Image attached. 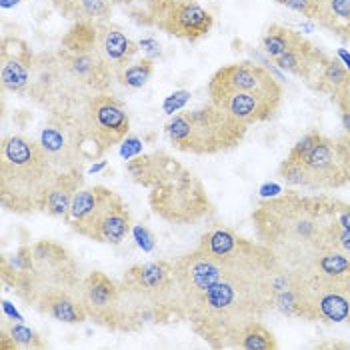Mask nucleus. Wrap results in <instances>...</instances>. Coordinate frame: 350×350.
<instances>
[{"mask_svg":"<svg viewBox=\"0 0 350 350\" xmlns=\"http://www.w3.org/2000/svg\"><path fill=\"white\" fill-rule=\"evenodd\" d=\"M302 276L308 298V321L350 323V286L326 282L304 272Z\"/></svg>","mask_w":350,"mask_h":350,"instance_id":"14","label":"nucleus"},{"mask_svg":"<svg viewBox=\"0 0 350 350\" xmlns=\"http://www.w3.org/2000/svg\"><path fill=\"white\" fill-rule=\"evenodd\" d=\"M75 232L103 244H120L133 232V215L118 194H110Z\"/></svg>","mask_w":350,"mask_h":350,"instance_id":"13","label":"nucleus"},{"mask_svg":"<svg viewBox=\"0 0 350 350\" xmlns=\"http://www.w3.org/2000/svg\"><path fill=\"white\" fill-rule=\"evenodd\" d=\"M319 77V90L334 94L336 90H340L347 82L350 81V70L338 60V58H326L321 70L314 75Z\"/></svg>","mask_w":350,"mask_h":350,"instance_id":"30","label":"nucleus"},{"mask_svg":"<svg viewBox=\"0 0 350 350\" xmlns=\"http://www.w3.org/2000/svg\"><path fill=\"white\" fill-rule=\"evenodd\" d=\"M211 90H239V92H252L272 100L282 103V86L270 75L267 68L254 62H237L222 66L215 72L208 84Z\"/></svg>","mask_w":350,"mask_h":350,"instance_id":"12","label":"nucleus"},{"mask_svg":"<svg viewBox=\"0 0 350 350\" xmlns=\"http://www.w3.org/2000/svg\"><path fill=\"white\" fill-rule=\"evenodd\" d=\"M135 239L138 246L142 248V250H146V252H150L152 248H154V234L146 228V226H142V224H136L135 228Z\"/></svg>","mask_w":350,"mask_h":350,"instance_id":"34","label":"nucleus"},{"mask_svg":"<svg viewBox=\"0 0 350 350\" xmlns=\"http://www.w3.org/2000/svg\"><path fill=\"white\" fill-rule=\"evenodd\" d=\"M260 244L246 241L244 237L234 232L232 228L216 226L213 230H208L206 234H202L198 248H202L204 252L215 256L216 260H220L224 267H228V265H234V262L243 260L246 256L254 254L260 248Z\"/></svg>","mask_w":350,"mask_h":350,"instance_id":"19","label":"nucleus"},{"mask_svg":"<svg viewBox=\"0 0 350 350\" xmlns=\"http://www.w3.org/2000/svg\"><path fill=\"white\" fill-rule=\"evenodd\" d=\"M280 260L272 250L226 267L224 278L189 314L190 326L215 349H234L244 326L270 308L269 278Z\"/></svg>","mask_w":350,"mask_h":350,"instance_id":"1","label":"nucleus"},{"mask_svg":"<svg viewBox=\"0 0 350 350\" xmlns=\"http://www.w3.org/2000/svg\"><path fill=\"white\" fill-rule=\"evenodd\" d=\"M276 347H278V342H276L274 334L260 321L244 326L243 332L237 338V345H234V349L244 350H270Z\"/></svg>","mask_w":350,"mask_h":350,"instance_id":"29","label":"nucleus"},{"mask_svg":"<svg viewBox=\"0 0 350 350\" xmlns=\"http://www.w3.org/2000/svg\"><path fill=\"white\" fill-rule=\"evenodd\" d=\"M81 286L72 254L53 241H38L32 244V267L16 293L34 308L40 298L54 293H81Z\"/></svg>","mask_w":350,"mask_h":350,"instance_id":"6","label":"nucleus"},{"mask_svg":"<svg viewBox=\"0 0 350 350\" xmlns=\"http://www.w3.org/2000/svg\"><path fill=\"white\" fill-rule=\"evenodd\" d=\"M304 274H310V276L326 280V282L350 286V254L345 250L334 248V246H324L323 250L314 256L310 267L304 270Z\"/></svg>","mask_w":350,"mask_h":350,"instance_id":"21","label":"nucleus"},{"mask_svg":"<svg viewBox=\"0 0 350 350\" xmlns=\"http://www.w3.org/2000/svg\"><path fill=\"white\" fill-rule=\"evenodd\" d=\"M258 241L269 246L280 265L304 270L328 246V196H280L262 202L254 215Z\"/></svg>","mask_w":350,"mask_h":350,"instance_id":"2","label":"nucleus"},{"mask_svg":"<svg viewBox=\"0 0 350 350\" xmlns=\"http://www.w3.org/2000/svg\"><path fill=\"white\" fill-rule=\"evenodd\" d=\"M44 340L40 334L25 324H2L0 330V349L14 350V349H42Z\"/></svg>","mask_w":350,"mask_h":350,"instance_id":"27","label":"nucleus"},{"mask_svg":"<svg viewBox=\"0 0 350 350\" xmlns=\"http://www.w3.org/2000/svg\"><path fill=\"white\" fill-rule=\"evenodd\" d=\"M112 194V190L105 187H90V189H81L70 204V211L66 215V224H70L72 230H77L81 224H84L90 216L96 213V208Z\"/></svg>","mask_w":350,"mask_h":350,"instance_id":"25","label":"nucleus"},{"mask_svg":"<svg viewBox=\"0 0 350 350\" xmlns=\"http://www.w3.org/2000/svg\"><path fill=\"white\" fill-rule=\"evenodd\" d=\"M34 56L21 38H4L0 49V82L4 90L27 94L32 82Z\"/></svg>","mask_w":350,"mask_h":350,"instance_id":"17","label":"nucleus"},{"mask_svg":"<svg viewBox=\"0 0 350 350\" xmlns=\"http://www.w3.org/2000/svg\"><path fill=\"white\" fill-rule=\"evenodd\" d=\"M150 208L162 220L172 224H190L213 213L208 194L192 172L154 187L150 192Z\"/></svg>","mask_w":350,"mask_h":350,"instance_id":"10","label":"nucleus"},{"mask_svg":"<svg viewBox=\"0 0 350 350\" xmlns=\"http://www.w3.org/2000/svg\"><path fill=\"white\" fill-rule=\"evenodd\" d=\"M190 98V92L189 90H178V92H174V94H170L168 98H166V103H164V110L168 112V114H172V112H176L178 108H183L187 103H189Z\"/></svg>","mask_w":350,"mask_h":350,"instance_id":"35","label":"nucleus"},{"mask_svg":"<svg viewBox=\"0 0 350 350\" xmlns=\"http://www.w3.org/2000/svg\"><path fill=\"white\" fill-rule=\"evenodd\" d=\"M152 72H154L152 60L150 58H142V60H136V62H129L114 77H116V81L120 82L122 86L136 90V88H142L146 82L150 81Z\"/></svg>","mask_w":350,"mask_h":350,"instance_id":"31","label":"nucleus"},{"mask_svg":"<svg viewBox=\"0 0 350 350\" xmlns=\"http://www.w3.org/2000/svg\"><path fill=\"white\" fill-rule=\"evenodd\" d=\"M278 174L291 187L312 190L340 189L349 183L336 140L321 133L302 136L280 164Z\"/></svg>","mask_w":350,"mask_h":350,"instance_id":"5","label":"nucleus"},{"mask_svg":"<svg viewBox=\"0 0 350 350\" xmlns=\"http://www.w3.org/2000/svg\"><path fill=\"white\" fill-rule=\"evenodd\" d=\"M40 314H46L64 324H81L88 321L81 300V293H54L40 298L34 306Z\"/></svg>","mask_w":350,"mask_h":350,"instance_id":"22","label":"nucleus"},{"mask_svg":"<svg viewBox=\"0 0 350 350\" xmlns=\"http://www.w3.org/2000/svg\"><path fill=\"white\" fill-rule=\"evenodd\" d=\"M36 140L58 174L84 172V135L79 116L53 114Z\"/></svg>","mask_w":350,"mask_h":350,"instance_id":"11","label":"nucleus"},{"mask_svg":"<svg viewBox=\"0 0 350 350\" xmlns=\"http://www.w3.org/2000/svg\"><path fill=\"white\" fill-rule=\"evenodd\" d=\"M138 21L190 42L204 38L215 27L213 12L196 0H146Z\"/></svg>","mask_w":350,"mask_h":350,"instance_id":"8","label":"nucleus"},{"mask_svg":"<svg viewBox=\"0 0 350 350\" xmlns=\"http://www.w3.org/2000/svg\"><path fill=\"white\" fill-rule=\"evenodd\" d=\"M126 170H129V174L133 176L135 183L150 190L154 187H161V185H166L170 180H176L180 176L190 174L189 168H185L180 162L174 161L170 154H166L162 150L131 161L126 164Z\"/></svg>","mask_w":350,"mask_h":350,"instance_id":"18","label":"nucleus"},{"mask_svg":"<svg viewBox=\"0 0 350 350\" xmlns=\"http://www.w3.org/2000/svg\"><path fill=\"white\" fill-rule=\"evenodd\" d=\"M276 2H280L284 6L297 10V12L308 16V18H314L317 12H319V8H321V2L323 0H276Z\"/></svg>","mask_w":350,"mask_h":350,"instance_id":"33","label":"nucleus"},{"mask_svg":"<svg viewBox=\"0 0 350 350\" xmlns=\"http://www.w3.org/2000/svg\"><path fill=\"white\" fill-rule=\"evenodd\" d=\"M172 269H174L176 310H178V319L183 321L189 319V314L200 304V300L226 274V267L198 246L189 254L180 256L176 262H172Z\"/></svg>","mask_w":350,"mask_h":350,"instance_id":"9","label":"nucleus"},{"mask_svg":"<svg viewBox=\"0 0 350 350\" xmlns=\"http://www.w3.org/2000/svg\"><path fill=\"white\" fill-rule=\"evenodd\" d=\"M81 300L88 319L108 330H116L118 324V302L120 286L105 272H90L82 278Z\"/></svg>","mask_w":350,"mask_h":350,"instance_id":"15","label":"nucleus"},{"mask_svg":"<svg viewBox=\"0 0 350 350\" xmlns=\"http://www.w3.org/2000/svg\"><path fill=\"white\" fill-rule=\"evenodd\" d=\"M328 216L342 228L350 230V204L342 202V200H332L328 198Z\"/></svg>","mask_w":350,"mask_h":350,"instance_id":"32","label":"nucleus"},{"mask_svg":"<svg viewBox=\"0 0 350 350\" xmlns=\"http://www.w3.org/2000/svg\"><path fill=\"white\" fill-rule=\"evenodd\" d=\"M246 129L241 120L211 103L172 116L164 131L170 144L185 154H218L239 146Z\"/></svg>","mask_w":350,"mask_h":350,"instance_id":"4","label":"nucleus"},{"mask_svg":"<svg viewBox=\"0 0 350 350\" xmlns=\"http://www.w3.org/2000/svg\"><path fill=\"white\" fill-rule=\"evenodd\" d=\"M211 103L220 110L228 112L232 118L241 120L250 126L256 122H265L278 110L280 103L252 92H239V90H211Z\"/></svg>","mask_w":350,"mask_h":350,"instance_id":"16","label":"nucleus"},{"mask_svg":"<svg viewBox=\"0 0 350 350\" xmlns=\"http://www.w3.org/2000/svg\"><path fill=\"white\" fill-rule=\"evenodd\" d=\"M138 49H144L148 54H161V44L152 38H144L138 42Z\"/></svg>","mask_w":350,"mask_h":350,"instance_id":"36","label":"nucleus"},{"mask_svg":"<svg viewBox=\"0 0 350 350\" xmlns=\"http://www.w3.org/2000/svg\"><path fill=\"white\" fill-rule=\"evenodd\" d=\"M94 51L105 60L112 75H116L138 53V42L129 38L120 28L98 25L94 28Z\"/></svg>","mask_w":350,"mask_h":350,"instance_id":"20","label":"nucleus"},{"mask_svg":"<svg viewBox=\"0 0 350 350\" xmlns=\"http://www.w3.org/2000/svg\"><path fill=\"white\" fill-rule=\"evenodd\" d=\"M82 189V172H68V174H58L54 185L49 189L40 213L54 216V218H66L75 194Z\"/></svg>","mask_w":350,"mask_h":350,"instance_id":"23","label":"nucleus"},{"mask_svg":"<svg viewBox=\"0 0 350 350\" xmlns=\"http://www.w3.org/2000/svg\"><path fill=\"white\" fill-rule=\"evenodd\" d=\"M314 21L350 42V0H323Z\"/></svg>","mask_w":350,"mask_h":350,"instance_id":"26","label":"nucleus"},{"mask_svg":"<svg viewBox=\"0 0 350 350\" xmlns=\"http://www.w3.org/2000/svg\"><path fill=\"white\" fill-rule=\"evenodd\" d=\"M302 34H298L291 28L282 27V25H272L267 30V34L262 36V49L265 53L269 54L270 58H278L282 54H286L288 51H293L298 42H302Z\"/></svg>","mask_w":350,"mask_h":350,"instance_id":"28","label":"nucleus"},{"mask_svg":"<svg viewBox=\"0 0 350 350\" xmlns=\"http://www.w3.org/2000/svg\"><path fill=\"white\" fill-rule=\"evenodd\" d=\"M56 10L77 23L86 25H107L112 14L114 0H53Z\"/></svg>","mask_w":350,"mask_h":350,"instance_id":"24","label":"nucleus"},{"mask_svg":"<svg viewBox=\"0 0 350 350\" xmlns=\"http://www.w3.org/2000/svg\"><path fill=\"white\" fill-rule=\"evenodd\" d=\"M18 2H21V0H0V6L6 10V8H12V6H16Z\"/></svg>","mask_w":350,"mask_h":350,"instance_id":"37","label":"nucleus"},{"mask_svg":"<svg viewBox=\"0 0 350 350\" xmlns=\"http://www.w3.org/2000/svg\"><path fill=\"white\" fill-rule=\"evenodd\" d=\"M84 135V157L86 161L98 159L108 148L124 140L131 131V118L118 100L107 92L94 94L79 116Z\"/></svg>","mask_w":350,"mask_h":350,"instance_id":"7","label":"nucleus"},{"mask_svg":"<svg viewBox=\"0 0 350 350\" xmlns=\"http://www.w3.org/2000/svg\"><path fill=\"white\" fill-rule=\"evenodd\" d=\"M58 178L38 140L10 135L0 144V202L6 211L28 215L40 211L49 189Z\"/></svg>","mask_w":350,"mask_h":350,"instance_id":"3","label":"nucleus"}]
</instances>
